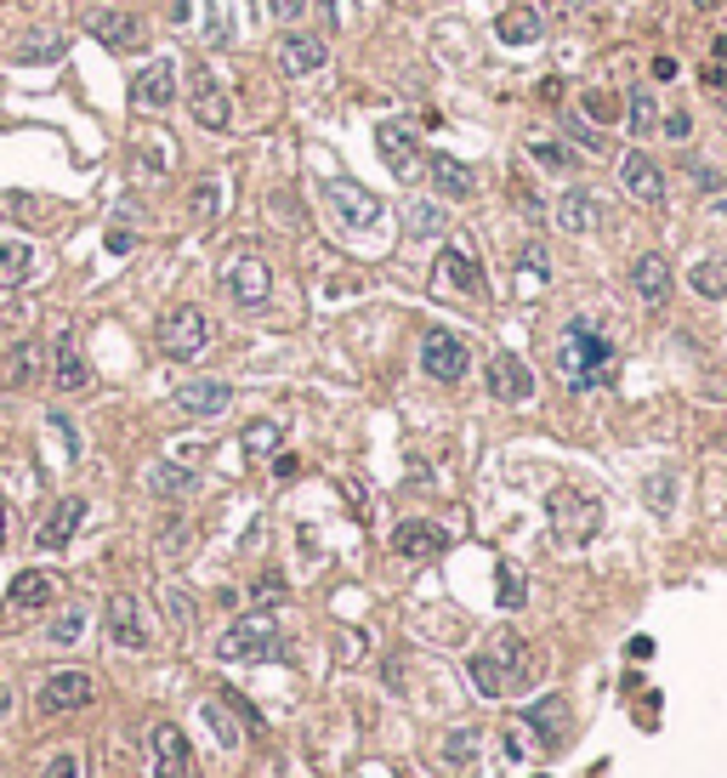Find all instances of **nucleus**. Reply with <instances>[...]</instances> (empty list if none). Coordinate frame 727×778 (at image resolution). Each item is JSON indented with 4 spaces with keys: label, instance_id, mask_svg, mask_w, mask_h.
Returning <instances> with one entry per match:
<instances>
[{
    "label": "nucleus",
    "instance_id": "obj_34",
    "mask_svg": "<svg viewBox=\"0 0 727 778\" xmlns=\"http://www.w3.org/2000/svg\"><path fill=\"white\" fill-rule=\"evenodd\" d=\"M477 745H483L477 727H455V734L444 739V767H450V772H466V767L477 761Z\"/></svg>",
    "mask_w": 727,
    "mask_h": 778
},
{
    "label": "nucleus",
    "instance_id": "obj_4",
    "mask_svg": "<svg viewBox=\"0 0 727 778\" xmlns=\"http://www.w3.org/2000/svg\"><path fill=\"white\" fill-rule=\"evenodd\" d=\"M211 319H205V307H171L165 319H160V353L165 358H176V364H188V358H200L205 347H211Z\"/></svg>",
    "mask_w": 727,
    "mask_h": 778
},
{
    "label": "nucleus",
    "instance_id": "obj_27",
    "mask_svg": "<svg viewBox=\"0 0 727 778\" xmlns=\"http://www.w3.org/2000/svg\"><path fill=\"white\" fill-rule=\"evenodd\" d=\"M426 171H432V188H438L444 200H472V193H477V176H472L455 154H432Z\"/></svg>",
    "mask_w": 727,
    "mask_h": 778
},
{
    "label": "nucleus",
    "instance_id": "obj_48",
    "mask_svg": "<svg viewBox=\"0 0 727 778\" xmlns=\"http://www.w3.org/2000/svg\"><path fill=\"white\" fill-rule=\"evenodd\" d=\"M523 603V586H517V574H506L501 568V608H517Z\"/></svg>",
    "mask_w": 727,
    "mask_h": 778
},
{
    "label": "nucleus",
    "instance_id": "obj_51",
    "mask_svg": "<svg viewBox=\"0 0 727 778\" xmlns=\"http://www.w3.org/2000/svg\"><path fill=\"white\" fill-rule=\"evenodd\" d=\"M586 114H592V120H608V114H614V103H608V97H597V91H592V97H586Z\"/></svg>",
    "mask_w": 727,
    "mask_h": 778
},
{
    "label": "nucleus",
    "instance_id": "obj_12",
    "mask_svg": "<svg viewBox=\"0 0 727 778\" xmlns=\"http://www.w3.org/2000/svg\"><path fill=\"white\" fill-rule=\"evenodd\" d=\"M375 149H381L386 171H393L398 182H415V176H421V142H415V131H410L404 120H386V125L375 131Z\"/></svg>",
    "mask_w": 727,
    "mask_h": 778
},
{
    "label": "nucleus",
    "instance_id": "obj_54",
    "mask_svg": "<svg viewBox=\"0 0 727 778\" xmlns=\"http://www.w3.org/2000/svg\"><path fill=\"white\" fill-rule=\"evenodd\" d=\"M359 778H398V772H381V767H364Z\"/></svg>",
    "mask_w": 727,
    "mask_h": 778
},
{
    "label": "nucleus",
    "instance_id": "obj_22",
    "mask_svg": "<svg viewBox=\"0 0 727 778\" xmlns=\"http://www.w3.org/2000/svg\"><path fill=\"white\" fill-rule=\"evenodd\" d=\"M501 40L506 46H541L546 40V18L535 0H512V7L501 12Z\"/></svg>",
    "mask_w": 727,
    "mask_h": 778
},
{
    "label": "nucleus",
    "instance_id": "obj_11",
    "mask_svg": "<svg viewBox=\"0 0 727 778\" xmlns=\"http://www.w3.org/2000/svg\"><path fill=\"white\" fill-rule=\"evenodd\" d=\"M466 364H472V353H466L461 335H450V330H432L426 342H421V370H426L432 381L455 386V381L466 375Z\"/></svg>",
    "mask_w": 727,
    "mask_h": 778
},
{
    "label": "nucleus",
    "instance_id": "obj_8",
    "mask_svg": "<svg viewBox=\"0 0 727 778\" xmlns=\"http://www.w3.org/2000/svg\"><path fill=\"white\" fill-rule=\"evenodd\" d=\"M483 386H489V398H501V404H528L535 398V370L517 353H495L483 364Z\"/></svg>",
    "mask_w": 727,
    "mask_h": 778
},
{
    "label": "nucleus",
    "instance_id": "obj_49",
    "mask_svg": "<svg viewBox=\"0 0 727 778\" xmlns=\"http://www.w3.org/2000/svg\"><path fill=\"white\" fill-rule=\"evenodd\" d=\"M302 12H307V0H273V18L279 23H296Z\"/></svg>",
    "mask_w": 727,
    "mask_h": 778
},
{
    "label": "nucleus",
    "instance_id": "obj_42",
    "mask_svg": "<svg viewBox=\"0 0 727 778\" xmlns=\"http://www.w3.org/2000/svg\"><path fill=\"white\" fill-rule=\"evenodd\" d=\"M63 58V40H34V46H18V63H52Z\"/></svg>",
    "mask_w": 727,
    "mask_h": 778
},
{
    "label": "nucleus",
    "instance_id": "obj_38",
    "mask_svg": "<svg viewBox=\"0 0 727 778\" xmlns=\"http://www.w3.org/2000/svg\"><path fill=\"white\" fill-rule=\"evenodd\" d=\"M528 154L552 171H574V149H563V142H528Z\"/></svg>",
    "mask_w": 727,
    "mask_h": 778
},
{
    "label": "nucleus",
    "instance_id": "obj_41",
    "mask_svg": "<svg viewBox=\"0 0 727 778\" xmlns=\"http://www.w3.org/2000/svg\"><path fill=\"white\" fill-rule=\"evenodd\" d=\"M80 630H85V614H80V608H69V614H58V619H52V643H80Z\"/></svg>",
    "mask_w": 727,
    "mask_h": 778
},
{
    "label": "nucleus",
    "instance_id": "obj_17",
    "mask_svg": "<svg viewBox=\"0 0 727 778\" xmlns=\"http://www.w3.org/2000/svg\"><path fill=\"white\" fill-rule=\"evenodd\" d=\"M552 222H557L563 233H597V222H603V200H597V193H586V188H568L563 200L552 205Z\"/></svg>",
    "mask_w": 727,
    "mask_h": 778
},
{
    "label": "nucleus",
    "instance_id": "obj_21",
    "mask_svg": "<svg viewBox=\"0 0 727 778\" xmlns=\"http://www.w3.org/2000/svg\"><path fill=\"white\" fill-rule=\"evenodd\" d=\"M80 523H85V501H80V495L58 501V506H52V517H46V523H40V534H34L40 552H63V546L74 540V528H80Z\"/></svg>",
    "mask_w": 727,
    "mask_h": 778
},
{
    "label": "nucleus",
    "instance_id": "obj_6",
    "mask_svg": "<svg viewBox=\"0 0 727 778\" xmlns=\"http://www.w3.org/2000/svg\"><path fill=\"white\" fill-rule=\"evenodd\" d=\"M489 659H495V665H501V676H506V694L535 688V683H541V670H546V659H541L535 648H523V637H517V630H495Z\"/></svg>",
    "mask_w": 727,
    "mask_h": 778
},
{
    "label": "nucleus",
    "instance_id": "obj_44",
    "mask_svg": "<svg viewBox=\"0 0 727 778\" xmlns=\"http://www.w3.org/2000/svg\"><path fill=\"white\" fill-rule=\"evenodd\" d=\"M279 597H284V579H279V574H262V579H256L251 608H267V603H279Z\"/></svg>",
    "mask_w": 727,
    "mask_h": 778
},
{
    "label": "nucleus",
    "instance_id": "obj_15",
    "mask_svg": "<svg viewBox=\"0 0 727 778\" xmlns=\"http://www.w3.org/2000/svg\"><path fill=\"white\" fill-rule=\"evenodd\" d=\"M103 630H109V643L114 648H125V654H142L154 637H149V625H142V608L131 603V597H109V608H103Z\"/></svg>",
    "mask_w": 727,
    "mask_h": 778
},
{
    "label": "nucleus",
    "instance_id": "obj_16",
    "mask_svg": "<svg viewBox=\"0 0 727 778\" xmlns=\"http://www.w3.org/2000/svg\"><path fill=\"white\" fill-rule=\"evenodd\" d=\"M52 386L58 393H85L91 386V364H85V353L74 342V330H63L52 342Z\"/></svg>",
    "mask_w": 727,
    "mask_h": 778
},
{
    "label": "nucleus",
    "instance_id": "obj_9",
    "mask_svg": "<svg viewBox=\"0 0 727 778\" xmlns=\"http://www.w3.org/2000/svg\"><path fill=\"white\" fill-rule=\"evenodd\" d=\"M149 767H154V778H193V750H188L176 721L149 727Z\"/></svg>",
    "mask_w": 727,
    "mask_h": 778
},
{
    "label": "nucleus",
    "instance_id": "obj_35",
    "mask_svg": "<svg viewBox=\"0 0 727 778\" xmlns=\"http://www.w3.org/2000/svg\"><path fill=\"white\" fill-rule=\"evenodd\" d=\"M444 222H450V216H444V205H432V200H410V222H404V228H410V239H438V233H444Z\"/></svg>",
    "mask_w": 727,
    "mask_h": 778
},
{
    "label": "nucleus",
    "instance_id": "obj_5",
    "mask_svg": "<svg viewBox=\"0 0 727 778\" xmlns=\"http://www.w3.org/2000/svg\"><path fill=\"white\" fill-rule=\"evenodd\" d=\"M324 200H330L335 222L353 228V233H370V228L381 222V200H375L370 188H359L353 176H330V182H324Z\"/></svg>",
    "mask_w": 727,
    "mask_h": 778
},
{
    "label": "nucleus",
    "instance_id": "obj_29",
    "mask_svg": "<svg viewBox=\"0 0 727 778\" xmlns=\"http://www.w3.org/2000/svg\"><path fill=\"white\" fill-rule=\"evenodd\" d=\"M625 131H632L637 142L659 131V91L654 85H637L632 97H625Z\"/></svg>",
    "mask_w": 727,
    "mask_h": 778
},
{
    "label": "nucleus",
    "instance_id": "obj_33",
    "mask_svg": "<svg viewBox=\"0 0 727 778\" xmlns=\"http://www.w3.org/2000/svg\"><path fill=\"white\" fill-rule=\"evenodd\" d=\"M466 683H472L483 699H501V694H506V676H501V665L489 659V648L466 659Z\"/></svg>",
    "mask_w": 727,
    "mask_h": 778
},
{
    "label": "nucleus",
    "instance_id": "obj_24",
    "mask_svg": "<svg viewBox=\"0 0 727 778\" xmlns=\"http://www.w3.org/2000/svg\"><path fill=\"white\" fill-rule=\"evenodd\" d=\"M52 597H58V579L46 574V568H23L18 579H12V608L18 614H40V608H52Z\"/></svg>",
    "mask_w": 727,
    "mask_h": 778
},
{
    "label": "nucleus",
    "instance_id": "obj_45",
    "mask_svg": "<svg viewBox=\"0 0 727 778\" xmlns=\"http://www.w3.org/2000/svg\"><path fill=\"white\" fill-rule=\"evenodd\" d=\"M34 370H40V353L23 342V347H18V364H12V381H34Z\"/></svg>",
    "mask_w": 727,
    "mask_h": 778
},
{
    "label": "nucleus",
    "instance_id": "obj_37",
    "mask_svg": "<svg viewBox=\"0 0 727 778\" xmlns=\"http://www.w3.org/2000/svg\"><path fill=\"white\" fill-rule=\"evenodd\" d=\"M200 716L211 721V734H216V745H222V750H239V727L228 721V710H222V705H211V699H205V705H200Z\"/></svg>",
    "mask_w": 727,
    "mask_h": 778
},
{
    "label": "nucleus",
    "instance_id": "obj_28",
    "mask_svg": "<svg viewBox=\"0 0 727 778\" xmlns=\"http://www.w3.org/2000/svg\"><path fill=\"white\" fill-rule=\"evenodd\" d=\"M438 273H444L455 290H466V296H489V279H483V267L472 262V251H466V245H450V251H444V262H438Z\"/></svg>",
    "mask_w": 727,
    "mask_h": 778
},
{
    "label": "nucleus",
    "instance_id": "obj_36",
    "mask_svg": "<svg viewBox=\"0 0 727 778\" xmlns=\"http://www.w3.org/2000/svg\"><path fill=\"white\" fill-rule=\"evenodd\" d=\"M546 279H552L546 245H523V256H517V290H541Z\"/></svg>",
    "mask_w": 727,
    "mask_h": 778
},
{
    "label": "nucleus",
    "instance_id": "obj_47",
    "mask_svg": "<svg viewBox=\"0 0 727 778\" xmlns=\"http://www.w3.org/2000/svg\"><path fill=\"white\" fill-rule=\"evenodd\" d=\"M648 506L654 512H670V477H654L648 483Z\"/></svg>",
    "mask_w": 727,
    "mask_h": 778
},
{
    "label": "nucleus",
    "instance_id": "obj_46",
    "mask_svg": "<svg viewBox=\"0 0 727 778\" xmlns=\"http://www.w3.org/2000/svg\"><path fill=\"white\" fill-rule=\"evenodd\" d=\"M665 137H670V142H688V137H694V120H688L683 109H676V114H665Z\"/></svg>",
    "mask_w": 727,
    "mask_h": 778
},
{
    "label": "nucleus",
    "instance_id": "obj_23",
    "mask_svg": "<svg viewBox=\"0 0 727 778\" xmlns=\"http://www.w3.org/2000/svg\"><path fill=\"white\" fill-rule=\"evenodd\" d=\"M444 546H450V534H444L438 523L410 517V523H398V528H393V552H398V557H438Z\"/></svg>",
    "mask_w": 727,
    "mask_h": 778
},
{
    "label": "nucleus",
    "instance_id": "obj_14",
    "mask_svg": "<svg viewBox=\"0 0 727 778\" xmlns=\"http://www.w3.org/2000/svg\"><path fill=\"white\" fill-rule=\"evenodd\" d=\"M91 694H97V683L85 670H52L40 683V710L46 716H63V710H80V705H91Z\"/></svg>",
    "mask_w": 727,
    "mask_h": 778
},
{
    "label": "nucleus",
    "instance_id": "obj_40",
    "mask_svg": "<svg viewBox=\"0 0 727 778\" xmlns=\"http://www.w3.org/2000/svg\"><path fill=\"white\" fill-rule=\"evenodd\" d=\"M154 489H160V495H188L193 477H188L182 466H154Z\"/></svg>",
    "mask_w": 727,
    "mask_h": 778
},
{
    "label": "nucleus",
    "instance_id": "obj_53",
    "mask_svg": "<svg viewBox=\"0 0 727 778\" xmlns=\"http://www.w3.org/2000/svg\"><path fill=\"white\" fill-rule=\"evenodd\" d=\"M557 7H563V12H586V7H592V0H557Z\"/></svg>",
    "mask_w": 727,
    "mask_h": 778
},
{
    "label": "nucleus",
    "instance_id": "obj_31",
    "mask_svg": "<svg viewBox=\"0 0 727 778\" xmlns=\"http://www.w3.org/2000/svg\"><path fill=\"white\" fill-rule=\"evenodd\" d=\"M523 721L535 727V734H541L546 745H563V727H568V699H541V705H528V710H523Z\"/></svg>",
    "mask_w": 727,
    "mask_h": 778
},
{
    "label": "nucleus",
    "instance_id": "obj_43",
    "mask_svg": "<svg viewBox=\"0 0 727 778\" xmlns=\"http://www.w3.org/2000/svg\"><path fill=\"white\" fill-rule=\"evenodd\" d=\"M40 778H80V756H74V750H58L52 761H46Z\"/></svg>",
    "mask_w": 727,
    "mask_h": 778
},
{
    "label": "nucleus",
    "instance_id": "obj_50",
    "mask_svg": "<svg viewBox=\"0 0 727 778\" xmlns=\"http://www.w3.org/2000/svg\"><path fill=\"white\" fill-rule=\"evenodd\" d=\"M688 176H694L699 188H721V171H710V165H688Z\"/></svg>",
    "mask_w": 727,
    "mask_h": 778
},
{
    "label": "nucleus",
    "instance_id": "obj_1",
    "mask_svg": "<svg viewBox=\"0 0 727 778\" xmlns=\"http://www.w3.org/2000/svg\"><path fill=\"white\" fill-rule=\"evenodd\" d=\"M557 375L574 386V393H597L619 375V353H614V335L592 319V313H574L563 342H557Z\"/></svg>",
    "mask_w": 727,
    "mask_h": 778
},
{
    "label": "nucleus",
    "instance_id": "obj_19",
    "mask_svg": "<svg viewBox=\"0 0 727 778\" xmlns=\"http://www.w3.org/2000/svg\"><path fill=\"white\" fill-rule=\"evenodd\" d=\"M619 176H625V188H632V200H643V205H659V200H665V171H659V160H648L643 149L625 154Z\"/></svg>",
    "mask_w": 727,
    "mask_h": 778
},
{
    "label": "nucleus",
    "instance_id": "obj_26",
    "mask_svg": "<svg viewBox=\"0 0 727 778\" xmlns=\"http://www.w3.org/2000/svg\"><path fill=\"white\" fill-rule=\"evenodd\" d=\"M632 284H637V296H643L648 307H659V302L670 296V262H665L659 251H643V256L632 262Z\"/></svg>",
    "mask_w": 727,
    "mask_h": 778
},
{
    "label": "nucleus",
    "instance_id": "obj_52",
    "mask_svg": "<svg viewBox=\"0 0 727 778\" xmlns=\"http://www.w3.org/2000/svg\"><path fill=\"white\" fill-rule=\"evenodd\" d=\"M7 523H12V512H7V501H0V546H7Z\"/></svg>",
    "mask_w": 727,
    "mask_h": 778
},
{
    "label": "nucleus",
    "instance_id": "obj_30",
    "mask_svg": "<svg viewBox=\"0 0 727 778\" xmlns=\"http://www.w3.org/2000/svg\"><path fill=\"white\" fill-rule=\"evenodd\" d=\"M29 273H34V245H29V239H7V233H0V290L23 284Z\"/></svg>",
    "mask_w": 727,
    "mask_h": 778
},
{
    "label": "nucleus",
    "instance_id": "obj_32",
    "mask_svg": "<svg viewBox=\"0 0 727 778\" xmlns=\"http://www.w3.org/2000/svg\"><path fill=\"white\" fill-rule=\"evenodd\" d=\"M688 290L705 302H727V256H710V262H694L688 267Z\"/></svg>",
    "mask_w": 727,
    "mask_h": 778
},
{
    "label": "nucleus",
    "instance_id": "obj_7",
    "mask_svg": "<svg viewBox=\"0 0 727 778\" xmlns=\"http://www.w3.org/2000/svg\"><path fill=\"white\" fill-rule=\"evenodd\" d=\"M222 290L233 296V307L262 313V307H267V296H273V273H267V262H262V256H233V262L222 267Z\"/></svg>",
    "mask_w": 727,
    "mask_h": 778
},
{
    "label": "nucleus",
    "instance_id": "obj_20",
    "mask_svg": "<svg viewBox=\"0 0 727 778\" xmlns=\"http://www.w3.org/2000/svg\"><path fill=\"white\" fill-rule=\"evenodd\" d=\"M279 63H284V74H296V80H302V74H319V69L330 63V46H324L319 34H302V29H296V34H284Z\"/></svg>",
    "mask_w": 727,
    "mask_h": 778
},
{
    "label": "nucleus",
    "instance_id": "obj_39",
    "mask_svg": "<svg viewBox=\"0 0 727 778\" xmlns=\"http://www.w3.org/2000/svg\"><path fill=\"white\" fill-rule=\"evenodd\" d=\"M273 444H279V426H273V421L245 426V455H273Z\"/></svg>",
    "mask_w": 727,
    "mask_h": 778
},
{
    "label": "nucleus",
    "instance_id": "obj_25",
    "mask_svg": "<svg viewBox=\"0 0 727 778\" xmlns=\"http://www.w3.org/2000/svg\"><path fill=\"white\" fill-rule=\"evenodd\" d=\"M91 34L109 46V52H137L142 40H149V29H142V18L137 12H109V18H97L91 23Z\"/></svg>",
    "mask_w": 727,
    "mask_h": 778
},
{
    "label": "nucleus",
    "instance_id": "obj_55",
    "mask_svg": "<svg viewBox=\"0 0 727 778\" xmlns=\"http://www.w3.org/2000/svg\"><path fill=\"white\" fill-rule=\"evenodd\" d=\"M716 97H721V109H727V80H721V85H716Z\"/></svg>",
    "mask_w": 727,
    "mask_h": 778
},
{
    "label": "nucleus",
    "instance_id": "obj_2",
    "mask_svg": "<svg viewBox=\"0 0 727 778\" xmlns=\"http://www.w3.org/2000/svg\"><path fill=\"white\" fill-rule=\"evenodd\" d=\"M216 659H284V637H279V625H273V614H262V608H251L245 619H233L228 630H222V643H216Z\"/></svg>",
    "mask_w": 727,
    "mask_h": 778
},
{
    "label": "nucleus",
    "instance_id": "obj_18",
    "mask_svg": "<svg viewBox=\"0 0 727 778\" xmlns=\"http://www.w3.org/2000/svg\"><path fill=\"white\" fill-rule=\"evenodd\" d=\"M228 404H233V386H228V381H182V386H176V410H182V415L211 421V415H222Z\"/></svg>",
    "mask_w": 727,
    "mask_h": 778
},
{
    "label": "nucleus",
    "instance_id": "obj_3",
    "mask_svg": "<svg viewBox=\"0 0 727 778\" xmlns=\"http://www.w3.org/2000/svg\"><path fill=\"white\" fill-rule=\"evenodd\" d=\"M546 512H552V528H557V540H568V546H586L592 534L603 528V506L586 495V489H552V501H546Z\"/></svg>",
    "mask_w": 727,
    "mask_h": 778
},
{
    "label": "nucleus",
    "instance_id": "obj_10",
    "mask_svg": "<svg viewBox=\"0 0 727 778\" xmlns=\"http://www.w3.org/2000/svg\"><path fill=\"white\" fill-rule=\"evenodd\" d=\"M188 109L205 131H233V103H228V91H222V80L211 69H200L188 80Z\"/></svg>",
    "mask_w": 727,
    "mask_h": 778
},
{
    "label": "nucleus",
    "instance_id": "obj_56",
    "mask_svg": "<svg viewBox=\"0 0 727 778\" xmlns=\"http://www.w3.org/2000/svg\"><path fill=\"white\" fill-rule=\"evenodd\" d=\"M716 216H721V222H727V200H716Z\"/></svg>",
    "mask_w": 727,
    "mask_h": 778
},
{
    "label": "nucleus",
    "instance_id": "obj_13",
    "mask_svg": "<svg viewBox=\"0 0 727 778\" xmlns=\"http://www.w3.org/2000/svg\"><path fill=\"white\" fill-rule=\"evenodd\" d=\"M131 103H137L142 114L171 109V103H176V63H171V58H154L149 69L131 80Z\"/></svg>",
    "mask_w": 727,
    "mask_h": 778
}]
</instances>
